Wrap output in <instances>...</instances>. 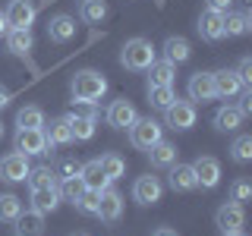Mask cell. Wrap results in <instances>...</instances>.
<instances>
[{"instance_id": "1", "label": "cell", "mask_w": 252, "mask_h": 236, "mask_svg": "<svg viewBox=\"0 0 252 236\" xmlns=\"http://www.w3.org/2000/svg\"><path fill=\"white\" fill-rule=\"evenodd\" d=\"M110 82L104 79V73H98V69H79L73 76V82H69V94H73V104H98L101 98L107 94Z\"/></svg>"}, {"instance_id": "2", "label": "cell", "mask_w": 252, "mask_h": 236, "mask_svg": "<svg viewBox=\"0 0 252 236\" xmlns=\"http://www.w3.org/2000/svg\"><path fill=\"white\" fill-rule=\"evenodd\" d=\"M155 60H158L155 47H152V41H145V38H129V41L120 47V63L129 73H145Z\"/></svg>"}, {"instance_id": "3", "label": "cell", "mask_w": 252, "mask_h": 236, "mask_svg": "<svg viewBox=\"0 0 252 236\" xmlns=\"http://www.w3.org/2000/svg\"><path fill=\"white\" fill-rule=\"evenodd\" d=\"M44 3H51V0H41V3H35V0H10L6 3V26L10 29H32L38 19V10H41Z\"/></svg>"}, {"instance_id": "4", "label": "cell", "mask_w": 252, "mask_h": 236, "mask_svg": "<svg viewBox=\"0 0 252 236\" xmlns=\"http://www.w3.org/2000/svg\"><path fill=\"white\" fill-rule=\"evenodd\" d=\"M161 139H164V126L158 120H152V117H136V123L129 126V142L139 151H148V148Z\"/></svg>"}, {"instance_id": "5", "label": "cell", "mask_w": 252, "mask_h": 236, "mask_svg": "<svg viewBox=\"0 0 252 236\" xmlns=\"http://www.w3.org/2000/svg\"><path fill=\"white\" fill-rule=\"evenodd\" d=\"M164 123H167L173 132L192 129V126H195V104H192V101H180L177 98L167 110H164Z\"/></svg>"}, {"instance_id": "6", "label": "cell", "mask_w": 252, "mask_h": 236, "mask_svg": "<svg viewBox=\"0 0 252 236\" xmlns=\"http://www.w3.org/2000/svg\"><path fill=\"white\" fill-rule=\"evenodd\" d=\"M13 145H16V151L26 154V157L51 154V148H47V139H44V129H16Z\"/></svg>"}, {"instance_id": "7", "label": "cell", "mask_w": 252, "mask_h": 236, "mask_svg": "<svg viewBox=\"0 0 252 236\" xmlns=\"http://www.w3.org/2000/svg\"><path fill=\"white\" fill-rule=\"evenodd\" d=\"M123 214V195L117 192L114 186L101 189L98 192V208H94V217H101L104 224H117Z\"/></svg>"}, {"instance_id": "8", "label": "cell", "mask_w": 252, "mask_h": 236, "mask_svg": "<svg viewBox=\"0 0 252 236\" xmlns=\"http://www.w3.org/2000/svg\"><path fill=\"white\" fill-rule=\"evenodd\" d=\"M29 170H32L29 157L19 154V151H10V154L0 157V179L3 183H26Z\"/></svg>"}, {"instance_id": "9", "label": "cell", "mask_w": 252, "mask_h": 236, "mask_svg": "<svg viewBox=\"0 0 252 236\" xmlns=\"http://www.w3.org/2000/svg\"><path fill=\"white\" fill-rule=\"evenodd\" d=\"M186 91H189V101L192 104H208V101H215L218 94H215V76L211 73H192L189 76V82H186Z\"/></svg>"}, {"instance_id": "10", "label": "cell", "mask_w": 252, "mask_h": 236, "mask_svg": "<svg viewBox=\"0 0 252 236\" xmlns=\"http://www.w3.org/2000/svg\"><path fill=\"white\" fill-rule=\"evenodd\" d=\"M66 123H69V132H73V142H92L94 139V129H98V110L89 114H66Z\"/></svg>"}, {"instance_id": "11", "label": "cell", "mask_w": 252, "mask_h": 236, "mask_svg": "<svg viewBox=\"0 0 252 236\" xmlns=\"http://www.w3.org/2000/svg\"><path fill=\"white\" fill-rule=\"evenodd\" d=\"M192 170H195V183L202 189H218V183H220V161L218 157L199 154L195 164H192Z\"/></svg>"}, {"instance_id": "12", "label": "cell", "mask_w": 252, "mask_h": 236, "mask_svg": "<svg viewBox=\"0 0 252 236\" xmlns=\"http://www.w3.org/2000/svg\"><path fill=\"white\" fill-rule=\"evenodd\" d=\"M215 224H218L220 233H227V230H243V224H246V211H243L240 202H224V205L215 211Z\"/></svg>"}, {"instance_id": "13", "label": "cell", "mask_w": 252, "mask_h": 236, "mask_svg": "<svg viewBox=\"0 0 252 236\" xmlns=\"http://www.w3.org/2000/svg\"><path fill=\"white\" fill-rule=\"evenodd\" d=\"M161 195H164V183L158 177H152V173H145V177H139L132 183V199L139 205H158Z\"/></svg>"}, {"instance_id": "14", "label": "cell", "mask_w": 252, "mask_h": 236, "mask_svg": "<svg viewBox=\"0 0 252 236\" xmlns=\"http://www.w3.org/2000/svg\"><path fill=\"white\" fill-rule=\"evenodd\" d=\"M3 41H6V51H10L13 57H22V60H29V57H32V51H35V38H32V29H6Z\"/></svg>"}, {"instance_id": "15", "label": "cell", "mask_w": 252, "mask_h": 236, "mask_svg": "<svg viewBox=\"0 0 252 236\" xmlns=\"http://www.w3.org/2000/svg\"><path fill=\"white\" fill-rule=\"evenodd\" d=\"M107 123L114 126V129H129L132 123H136V107H132V101H126V98H117V101H110V107H107Z\"/></svg>"}, {"instance_id": "16", "label": "cell", "mask_w": 252, "mask_h": 236, "mask_svg": "<svg viewBox=\"0 0 252 236\" xmlns=\"http://www.w3.org/2000/svg\"><path fill=\"white\" fill-rule=\"evenodd\" d=\"M47 38H51L54 44H66L76 38V19L66 13H57L47 19Z\"/></svg>"}, {"instance_id": "17", "label": "cell", "mask_w": 252, "mask_h": 236, "mask_svg": "<svg viewBox=\"0 0 252 236\" xmlns=\"http://www.w3.org/2000/svg\"><path fill=\"white\" fill-rule=\"evenodd\" d=\"M199 35L205 38V41H211V44H218L220 38H227L224 35V13H218V10H205L199 16Z\"/></svg>"}, {"instance_id": "18", "label": "cell", "mask_w": 252, "mask_h": 236, "mask_svg": "<svg viewBox=\"0 0 252 236\" xmlns=\"http://www.w3.org/2000/svg\"><path fill=\"white\" fill-rule=\"evenodd\" d=\"M167 186L173 189V192H192V189H199V183H195V170L192 164H173V167H167Z\"/></svg>"}, {"instance_id": "19", "label": "cell", "mask_w": 252, "mask_h": 236, "mask_svg": "<svg viewBox=\"0 0 252 236\" xmlns=\"http://www.w3.org/2000/svg\"><path fill=\"white\" fill-rule=\"evenodd\" d=\"M44 139H47V148H60V145H73V132H69V123L66 117H57V120L44 123Z\"/></svg>"}, {"instance_id": "20", "label": "cell", "mask_w": 252, "mask_h": 236, "mask_svg": "<svg viewBox=\"0 0 252 236\" xmlns=\"http://www.w3.org/2000/svg\"><path fill=\"white\" fill-rule=\"evenodd\" d=\"M60 189L57 186H47V189H32V211L38 214H51V211L60 208Z\"/></svg>"}, {"instance_id": "21", "label": "cell", "mask_w": 252, "mask_h": 236, "mask_svg": "<svg viewBox=\"0 0 252 236\" xmlns=\"http://www.w3.org/2000/svg\"><path fill=\"white\" fill-rule=\"evenodd\" d=\"M177 145L173 142H167V139H161V142H155L152 148H148V161H152V167H161V170H167V167H173L177 164Z\"/></svg>"}, {"instance_id": "22", "label": "cell", "mask_w": 252, "mask_h": 236, "mask_svg": "<svg viewBox=\"0 0 252 236\" xmlns=\"http://www.w3.org/2000/svg\"><path fill=\"white\" fill-rule=\"evenodd\" d=\"M79 177H82L85 189H92V192H101V189H107V186H110V179H107V173L101 170L98 157H94V161H85L82 167H79Z\"/></svg>"}, {"instance_id": "23", "label": "cell", "mask_w": 252, "mask_h": 236, "mask_svg": "<svg viewBox=\"0 0 252 236\" xmlns=\"http://www.w3.org/2000/svg\"><path fill=\"white\" fill-rule=\"evenodd\" d=\"M252 31V13L249 10H227L224 13V35L230 38H240V35H249Z\"/></svg>"}, {"instance_id": "24", "label": "cell", "mask_w": 252, "mask_h": 236, "mask_svg": "<svg viewBox=\"0 0 252 236\" xmlns=\"http://www.w3.org/2000/svg\"><path fill=\"white\" fill-rule=\"evenodd\" d=\"M211 76H215V94L218 98H236V94L246 88V85L236 79L233 69H218V73H211Z\"/></svg>"}, {"instance_id": "25", "label": "cell", "mask_w": 252, "mask_h": 236, "mask_svg": "<svg viewBox=\"0 0 252 236\" xmlns=\"http://www.w3.org/2000/svg\"><path fill=\"white\" fill-rule=\"evenodd\" d=\"M243 120H246V117H243V110L236 104H224V107H218V114H215L211 123H215L218 132H233V129L243 126Z\"/></svg>"}, {"instance_id": "26", "label": "cell", "mask_w": 252, "mask_h": 236, "mask_svg": "<svg viewBox=\"0 0 252 236\" xmlns=\"http://www.w3.org/2000/svg\"><path fill=\"white\" fill-rule=\"evenodd\" d=\"M13 224L16 236H44V214H38V211H22Z\"/></svg>"}, {"instance_id": "27", "label": "cell", "mask_w": 252, "mask_h": 236, "mask_svg": "<svg viewBox=\"0 0 252 236\" xmlns=\"http://www.w3.org/2000/svg\"><path fill=\"white\" fill-rule=\"evenodd\" d=\"M145 73H148V85H173V79H177V63L155 60Z\"/></svg>"}, {"instance_id": "28", "label": "cell", "mask_w": 252, "mask_h": 236, "mask_svg": "<svg viewBox=\"0 0 252 236\" xmlns=\"http://www.w3.org/2000/svg\"><path fill=\"white\" fill-rule=\"evenodd\" d=\"M189 57H192V44H189L186 38L170 35L167 41H164V60H170V63H186Z\"/></svg>"}, {"instance_id": "29", "label": "cell", "mask_w": 252, "mask_h": 236, "mask_svg": "<svg viewBox=\"0 0 252 236\" xmlns=\"http://www.w3.org/2000/svg\"><path fill=\"white\" fill-rule=\"evenodd\" d=\"M110 13V6L104 0H82L79 3V19L82 22H92V26H98V22H104Z\"/></svg>"}, {"instance_id": "30", "label": "cell", "mask_w": 252, "mask_h": 236, "mask_svg": "<svg viewBox=\"0 0 252 236\" xmlns=\"http://www.w3.org/2000/svg\"><path fill=\"white\" fill-rule=\"evenodd\" d=\"M44 123H47V117L38 104H29L16 114V129H41Z\"/></svg>"}, {"instance_id": "31", "label": "cell", "mask_w": 252, "mask_h": 236, "mask_svg": "<svg viewBox=\"0 0 252 236\" xmlns=\"http://www.w3.org/2000/svg\"><path fill=\"white\" fill-rule=\"evenodd\" d=\"M173 101H177L173 85H148V104H152L155 110H167Z\"/></svg>"}, {"instance_id": "32", "label": "cell", "mask_w": 252, "mask_h": 236, "mask_svg": "<svg viewBox=\"0 0 252 236\" xmlns=\"http://www.w3.org/2000/svg\"><path fill=\"white\" fill-rule=\"evenodd\" d=\"M19 214H22V199L13 192H3L0 195V224H13Z\"/></svg>"}, {"instance_id": "33", "label": "cell", "mask_w": 252, "mask_h": 236, "mask_svg": "<svg viewBox=\"0 0 252 236\" xmlns=\"http://www.w3.org/2000/svg\"><path fill=\"white\" fill-rule=\"evenodd\" d=\"M29 189H47V186H57V173L54 167H32L29 177H26Z\"/></svg>"}, {"instance_id": "34", "label": "cell", "mask_w": 252, "mask_h": 236, "mask_svg": "<svg viewBox=\"0 0 252 236\" xmlns=\"http://www.w3.org/2000/svg\"><path fill=\"white\" fill-rule=\"evenodd\" d=\"M98 164H101V170L107 173V179L114 183V179H120L123 173H126V161L120 154H114V151H107V154H101L98 157Z\"/></svg>"}, {"instance_id": "35", "label": "cell", "mask_w": 252, "mask_h": 236, "mask_svg": "<svg viewBox=\"0 0 252 236\" xmlns=\"http://www.w3.org/2000/svg\"><path fill=\"white\" fill-rule=\"evenodd\" d=\"M57 189H60V199L63 202H76L79 195L85 192V183H82V177H66V179H60V183H57Z\"/></svg>"}, {"instance_id": "36", "label": "cell", "mask_w": 252, "mask_h": 236, "mask_svg": "<svg viewBox=\"0 0 252 236\" xmlns=\"http://www.w3.org/2000/svg\"><path fill=\"white\" fill-rule=\"evenodd\" d=\"M230 157H233L236 164L252 161V136H236L233 145H230Z\"/></svg>"}, {"instance_id": "37", "label": "cell", "mask_w": 252, "mask_h": 236, "mask_svg": "<svg viewBox=\"0 0 252 236\" xmlns=\"http://www.w3.org/2000/svg\"><path fill=\"white\" fill-rule=\"evenodd\" d=\"M73 205H76V211H79V214H92V217H94V208H98V192L85 189V192L79 195V199H76Z\"/></svg>"}, {"instance_id": "38", "label": "cell", "mask_w": 252, "mask_h": 236, "mask_svg": "<svg viewBox=\"0 0 252 236\" xmlns=\"http://www.w3.org/2000/svg\"><path fill=\"white\" fill-rule=\"evenodd\" d=\"M252 199V186L246 183V179H236V183L230 186V202H249Z\"/></svg>"}, {"instance_id": "39", "label": "cell", "mask_w": 252, "mask_h": 236, "mask_svg": "<svg viewBox=\"0 0 252 236\" xmlns=\"http://www.w3.org/2000/svg\"><path fill=\"white\" fill-rule=\"evenodd\" d=\"M79 167H82L79 161L66 157V161H60L57 167H54V173H57V179H66V177H79Z\"/></svg>"}, {"instance_id": "40", "label": "cell", "mask_w": 252, "mask_h": 236, "mask_svg": "<svg viewBox=\"0 0 252 236\" xmlns=\"http://www.w3.org/2000/svg\"><path fill=\"white\" fill-rule=\"evenodd\" d=\"M236 79H240L243 85H252V57H243L240 63H236Z\"/></svg>"}, {"instance_id": "41", "label": "cell", "mask_w": 252, "mask_h": 236, "mask_svg": "<svg viewBox=\"0 0 252 236\" xmlns=\"http://www.w3.org/2000/svg\"><path fill=\"white\" fill-rule=\"evenodd\" d=\"M236 107L243 110V117H249V114H252V85H246V88L240 91V104H236Z\"/></svg>"}, {"instance_id": "42", "label": "cell", "mask_w": 252, "mask_h": 236, "mask_svg": "<svg viewBox=\"0 0 252 236\" xmlns=\"http://www.w3.org/2000/svg\"><path fill=\"white\" fill-rule=\"evenodd\" d=\"M205 3H208V10H218V13H227V10H230V3H233V0H205Z\"/></svg>"}, {"instance_id": "43", "label": "cell", "mask_w": 252, "mask_h": 236, "mask_svg": "<svg viewBox=\"0 0 252 236\" xmlns=\"http://www.w3.org/2000/svg\"><path fill=\"white\" fill-rule=\"evenodd\" d=\"M152 236H180V233H177V230H170V227H158Z\"/></svg>"}, {"instance_id": "44", "label": "cell", "mask_w": 252, "mask_h": 236, "mask_svg": "<svg viewBox=\"0 0 252 236\" xmlns=\"http://www.w3.org/2000/svg\"><path fill=\"white\" fill-rule=\"evenodd\" d=\"M10 98H13V94H10V91H6V88H0V110H3L6 104H10Z\"/></svg>"}, {"instance_id": "45", "label": "cell", "mask_w": 252, "mask_h": 236, "mask_svg": "<svg viewBox=\"0 0 252 236\" xmlns=\"http://www.w3.org/2000/svg\"><path fill=\"white\" fill-rule=\"evenodd\" d=\"M6 29H10V26H6V16H3V13H0V38H3V35H6Z\"/></svg>"}, {"instance_id": "46", "label": "cell", "mask_w": 252, "mask_h": 236, "mask_svg": "<svg viewBox=\"0 0 252 236\" xmlns=\"http://www.w3.org/2000/svg\"><path fill=\"white\" fill-rule=\"evenodd\" d=\"M220 236H246L243 230H227V233H220Z\"/></svg>"}, {"instance_id": "47", "label": "cell", "mask_w": 252, "mask_h": 236, "mask_svg": "<svg viewBox=\"0 0 252 236\" xmlns=\"http://www.w3.org/2000/svg\"><path fill=\"white\" fill-rule=\"evenodd\" d=\"M0 139H3V123H0Z\"/></svg>"}, {"instance_id": "48", "label": "cell", "mask_w": 252, "mask_h": 236, "mask_svg": "<svg viewBox=\"0 0 252 236\" xmlns=\"http://www.w3.org/2000/svg\"><path fill=\"white\" fill-rule=\"evenodd\" d=\"M155 3H158V6H164V0H155Z\"/></svg>"}, {"instance_id": "49", "label": "cell", "mask_w": 252, "mask_h": 236, "mask_svg": "<svg viewBox=\"0 0 252 236\" xmlns=\"http://www.w3.org/2000/svg\"><path fill=\"white\" fill-rule=\"evenodd\" d=\"M73 236H89V233H73Z\"/></svg>"}]
</instances>
